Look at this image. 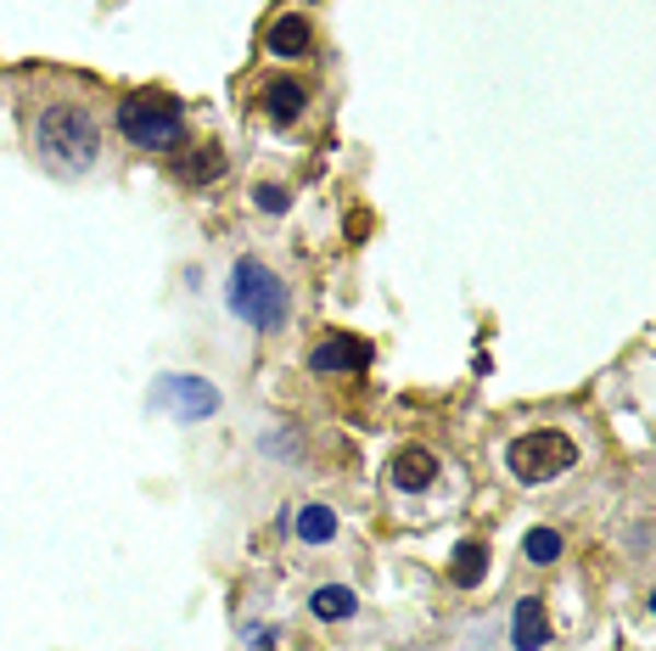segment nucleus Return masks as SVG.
I'll use <instances>...</instances> for the list:
<instances>
[{"label": "nucleus", "instance_id": "f257e3e1", "mask_svg": "<svg viewBox=\"0 0 656 651\" xmlns=\"http://www.w3.org/2000/svg\"><path fill=\"white\" fill-rule=\"evenodd\" d=\"M34 152L57 174H90L102 163V118L84 102H45L34 118Z\"/></svg>", "mask_w": 656, "mask_h": 651}, {"label": "nucleus", "instance_id": "f03ea898", "mask_svg": "<svg viewBox=\"0 0 656 651\" xmlns=\"http://www.w3.org/2000/svg\"><path fill=\"white\" fill-rule=\"evenodd\" d=\"M225 304L230 315H237L242 326H253V332H280L292 315V293L287 282L258 259V253H242L237 264H230V282H225Z\"/></svg>", "mask_w": 656, "mask_h": 651}, {"label": "nucleus", "instance_id": "7ed1b4c3", "mask_svg": "<svg viewBox=\"0 0 656 651\" xmlns=\"http://www.w3.org/2000/svg\"><path fill=\"white\" fill-rule=\"evenodd\" d=\"M578 438L561 433V427H533V433H517L505 444V472L517 478L522 489H544L555 478H567L578 467Z\"/></svg>", "mask_w": 656, "mask_h": 651}, {"label": "nucleus", "instance_id": "20e7f679", "mask_svg": "<svg viewBox=\"0 0 656 651\" xmlns=\"http://www.w3.org/2000/svg\"><path fill=\"white\" fill-rule=\"evenodd\" d=\"M118 135L140 152H169L185 141V107L174 96H158V90H140V96L118 102Z\"/></svg>", "mask_w": 656, "mask_h": 651}, {"label": "nucleus", "instance_id": "39448f33", "mask_svg": "<svg viewBox=\"0 0 656 651\" xmlns=\"http://www.w3.org/2000/svg\"><path fill=\"white\" fill-rule=\"evenodd\" d=\"M147 410H169L180 427H203L225 410V393L208 377H197V370H163L147 388Z\"/></svg>", "mask_w": 656, "mask_h": 651}, {"label": "nucleus", "instance_id": "423d86ee", "mask_svg": "<svg viewBox=\"0 0 656 651\" xmlns=\"http://www.w3.org/2000/svg\"><path fill=\"white\" fill-rule=\"evenodd\" d=\"M309 370L320 382H332V377H359V370H370V343L365 338H348V332H332V338H320L309 349Z\"/></svg>", "mask_w": 656, "mask_h": 651}, {"label": "nucleus", "instance_id": "0eeeda50", "mask_svg": "<svg viewBox=\"0 0 656 651\" xmlns=\"http://www.w3.org/2000/svg\"><path fill=\"white\" fill-rule=\"evenodd\" d=\"M438 455L427 449V444H399L393 449V460H388V483L399 489V494H427L433 483H438Z\"/></svg>", "mask_w": 656, "mask_h": 651}, {"label": "nucleus", "instance_id": "6e6552de", "mask_svg": "<svg viewBox=\"0 0 656 651\" xmlns=\"http://www.w3.org/2000/svg\"><path fill=\"white\" fill-rule=\"evenodd\" d=\"M258 102H264V113H269V124H298L303 113H309V84L298 79V73H269L264 84H258Z\"/></svg>", "mask_w": 656, "mask_h": 651}, {"label": "nucleus", "instance_id": "1a4fd4ad", "mask_svg": "<svg viewBox=\"0 0 656 651\" xmlns=\"http://www.w3.org/2000/svg\"><path fill=\"white\" fill-rule=\"evenodd\" d=\"M555 635H550V613L539 595H522L517 607H510V651H544Z\"/></svg>", "mask_w": 656, "mask_h": 651}, {"label": "nucleus", "instance_id": "9d476101", "mask_svg": "<svg viewBox=\"0 0 656 651\" xmlns=\"http://www.w3.org/2000/svg\"><path fill=\"white\" fill-rule=\"evenodd\" d=\"M264 45H269V57H280V62H303V57L314 52V28H309L303 12H280V18L269 23Z\"/></svg>", "mask_w": 656, "mask_h": 651}, {"label": "nucleus", "instance_id": "9b49d317", "mask_svg": "<svg viewBox=\"0 0 656 651\" xmlns=\"http://www.w3.org/2000/svg\"><path fill=\"white\" fill-rule=\"evenodd\" d=\"M225 169H230V152H225L219 141L192 147V152H180V158H174V180H180V185H214Z\"/></svg>", "mask_w": 656, "mask_h": 651}, {"label": "nucleus", "instance_id": "f8f14e48", "mask_svg": "<svg viewBox=\"0 0 656 651\" xmlns=\"http://www.w3.org/2000/svg\"><path fill=\"white\" fill-rule=\"evenodd\" d=\"M303 545H332L337 534H343V523H337V511L325 505V500H303L298 511H292V523H287Z\"/></svg>", "mask_w": 656, "mask_h": 651}, {"label": "nucleus", "instance_id": "ddd939ff", "mask_svg": "<svg viewBox=\"0 0 656 651\" xmlns=\"http://www.w3.org/2000/svg\"><path fill=\"white\" fill-rule=\"evenodd\" d=\"M483 573H488V539H460V545H454V556H449V584L477 590V584H483Z\"/></svg>", "mask_w": 656, "mask_h": 651}, {"label": "nucleus", "instance_id": "4468645a", "mask_svg": "<svg viewBox=\"0 0 656 651\" xmlns=\"http://www.w3.org/2000/svg\"><path fill=\"white\" fill-rule=\"evenodd\" d=\"M309 613H314L320 624H348V618L359 613V590H354V584H320V590L309 595Z\"/></svg>", "mask_w": 656, "mask_h": 651}, {"label": "nucleus", "instance_id": "2eb2a0df", "mask_svg": "<svg viewBox=\"0 0 656 651\" xmlns=\"http://www.w3.org/2000/svg\"><path fill=\"white\" fill-rule=\"evenodd\" d=\"M561 550H567V534H561V528H528L522 534V556L533 568H555Z\"/></svg>", "mask_w": 656, "mask_h": 651}, {"label": "nucleus", "instance_id": "dca6fc26", "mask_svg": "<svg viewBox=\"0 0 656 651\" xmlns=\"http://www.w3.org/2000/svg\"><path fill=\"white\" fill-rule=\"evenodd\" d=\"M253 208L269 214V219H280V214H292V192L280 180H264V185H253Z\"/></svg>", "mask_w": 656, "mask_h": 651}, {"label": "nucleus", "instance_id": "f3484780", "mask_svg": "<svg viewBox=\"0 0 656 651\" xmlns=\"http://www.w3.org/2000/svg\"><path fill=\"white\" fill-rule=\"evenodd\" d=\"M242 640H248V651H275L280 629H275V624H248V629H242Z\"/></svg>", "mask_w": 656, "mask_h": 651}]
</instances>
